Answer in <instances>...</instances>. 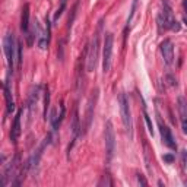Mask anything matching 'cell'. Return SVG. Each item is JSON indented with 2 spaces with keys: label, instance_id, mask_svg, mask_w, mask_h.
<instances>
[{
  "label": "cell",
  "instance_id": "obj_23",
  "mask_svg": "<svg viewBox=\"0 0 187 187\" xmlns=\"http://www.w3.org/2000/svg\"><path fill=\"white\" fill-rule=\"evenodd\" d=\"M170 29H173V31H180V24L177 22V20H174L173 24H171V28Z\"/></svg>",
  "mask_w": 187,
  "mask_h": 187
},
{
  "label": "cell",
  "instance_id": "obj_14",
  "mask_svg": "<svg viewBox=\"0 0 187 187\" xmlns=\"http://www.w3.org/2000/svg\"><path fill=\"white\" fill-rule=\"evenodd\" d=\"M20 117H22V113H18L16 114V117H15V121H13V126H12V130H10V140L16 143L18 139H19L20 136Z\"/></svg>",
  "mask_w": 187,
  "mask_h": 187
},
{
  "label": "cell",
  "instance_id": "obj_21",
  "mask_svg": "<svg viewBox=\"0 0 187 187\" xmlns=\"http://www.w3.org/2000/svg\"><path fill=\"white\" fill-rule=\"evenodd\" d=\"M162 160L165 161V162H170V164H171V162H174V156L171 154H165L162 156Z\"/></svg>",
  "mask_w": 187,
  "mask_h": 187
},
{
  "label": "cell",
  "instance_id": "obj_25",
  "mask_svg": "<svg viewBox=\"0 0 187 187\" xmlns=\"http://www.w3.org/2000/svg\"><path fill=\"white\" fill-rule=\"evenodd\" d=\"M66 3H67V0H60V7H64V9H66Z\"/></svg>",
  "mask_w": 187,
  "mask_h": 187
},
{
  "label": "cell",
  "instance_id": "obj_10",
  "mask_svg": "<svg viewBox=\"0 0 187 187\" xmlns=\"http://www.w3.org/2000/svg\"><path fill=\"white\" fill-rule=\"evenodd\" d=\"M97 98H98V91H95L94 95L89 98V102H88V110H86V119H85V132L89 130L91 127V121H92L94 117V110H95V102H97Z\"/></svg>",
  "mask_w": 187,
  "mask_h": 187
},
{
  "label": "cell",
  "instance_id": "obj_5",
  "mask_svg": "<svg viewBox=\"0 0 187 187\" xmlns=\"http://www.w3.org/2000/svg\"><path fill=\"white\" fill-rule=\"evenodd\" d=\"M19 164H20V156L15 155L13 158L5 165V170H3V186H7L9 181L16 177L18 170H19Z\"/></svg>",
  "mask_w": 187,
  "mask_h": 187
},
{
  "label": "cell",
  "instance_id": "obj_17",
  "mask_svg": "<svg viewBox=\"0 0 187 187\" xmlns=\"http://www.w3.org/2000/svg\"><path fill=\"white\" fill-rule=\"evenodd\" d=\"M98 186H100V187H102V186H107V187L113 186V181L110 180V175H102V178L100 180Z\"/></svg>",
  "mask_w": 187,
  "mask_h": 187
},
{
  "label": "cell",
  "instance_id": "obj_26",
  "mask_svg": "<svg viewBox=\"0 0 187 187\" xmlns=\"http://www.w3.org/2000/svg\"><path fill=\"white\" fill-rule=\"evenodd\" d=\"M183 5H184V9H186V12H187V0H184V3H183Z\"/></svg>",
  "mask_w": 187,
  "mask_h": 187
},
{
  "label": "cell",
  "instance_id": "obj_24",
  "mask_svg": "<svg viewBox=\"0 0 187 187\" xmlns=\"http://www.w3.org/2000/svg\"><path fill=\"white\" fill-rule=\"evenodd\" d=\"M138 183H139V184H142V186H146L148 184V181L145 180V178H143V175H138Z\"/></svg>",
  "mask_w": 187,
  "mask_h": 187
},
{
  "label": "cell",
  "instance_id": "obj_7",
  "mask_svg": "<svg viewBox=\"0 0 187 187\" xmlns=\"http://www.w3.org/2000/svg\"><path fill=\"white\" fill-rule=\"evenodd\" d=\"M162 13L160 15V18H158V22H160V27L164 28V29H170L171 28V24H173L174 20V16H173V9L170 6V3H168L167 0H164L162 2Z\"/></svg>",
  "mask_w": 187,
  "mask_h": 187
},
{
  "label": "cell",
  "instance_id": "obj_16",
  "mask_svg": "<svg viewBox=\"0 0 187 187\" xmlns=\"http://www.w3.org/2000/svg\"><path fill=\"white\" fill-rule=\"evenodd\" d=\"M34 31L37 34H40V25H38V22L35 20V24H34ZM34 37H37V35H34L32 32H28L27 34V40H28V46H32V42H34Z\"/></svg>",
  "mask_w": 187,
  "mask_h": 187
},
{
  "label": "cell",
  "instance_id": "obj_4",
  "mask_svg": "<svg viewBox=\"0 0 187 187\" xmlns=\"http://www.w3.org/2000/svg\"><path fill=\"white\" fill-rule=\"evenodd\" d=\"M113 47H114V37L111 32L105 34L104 46H102V70L107 73L111 67V57H113Z\"/></svg>",
  "mask_w": 187,
  "mask_h": 187
},
{
  "label": "cell",
  "instance_id": "obj_15",
  "mask_svg": "<svg viewBox=\"0 0 187 187\" xmlns=\"http://www.w3.org/2000/svg\"><path fill=\"white\" fill-rule=\"evenodd\" d=\"M20 29L25 34L29 32V5H25L22 9V18H20Z\"/></svg>",
  "mask_w": 187,
  "mask_h": 187
},
{
  "label": "cell",
  "instance_id": "obj_9",
  "mask_svg": "<svg viewBox=\"0 0 187 187\" xmlns=\"http://www.w3.org/2000/svg\"><path fill=\"white\" fill-rule=\"evenodd\" d=\"M161 54H162V59L165 61V64L171 66L174 61V44L171 40H164L161 42Z\"/></svg>",
  "mask_w": 187,
  "mask_h": 187
},
{
  "label": "cell",
  "instance_id": "obj_12",
  "mask_svg": "<svg viewBox=\"0 0 187 187\" xmlns=\"http://www.w3.org/2000/svg\"><path fill=\"white\" fill-rule=\"evenodd\" d=\"M178 113H180V120H181V129L187 134V100L184 97L178 98Z\"/></svg>",
  "mask_w": 187,
  "mask_h": 187
},
{
  "label": "cell",
  "instance_id": "obj_22",
  "mask_svg": "<svg viewBox=\"0 0 187 187\" xmlns=\"http://www.w3.org/2000/svg\"><path fill=\"white\" fill-rule=\"evenodd\" d=\"M167 79H168V83H170L171 86H177V80L174 79V78L171 76V75H168V76H167Z\"/></svg>",
  "mask_w": 187,
  "mask_h": 187
},
{
  "label": "cell",
  "instance_id": "obj_18",
  "mask_svg": "<svg viewBox=\"0 0 187 187\" xmlns=\"http://www.w3.org/2000/svg\"><path fill=\"white\" fill-rule=\"evenodd\" d=\"M143 117H145V121H146V126H148V130H149V133L154 134V127H152V121H151V117L148 116L146 111H143Z\"/></svg>",
  "mask_w": 187,
  "mask_h": 187
},
{
  "label": "cell",
  "instance_id": "obj_13",
  "mask_svg": "<svg viewBox=\"0 0 187 187\" xmlns=\"http://www.w3.org/2000/svg\"><path fill=\"white\" fill-rule=\"evenodd\" d=\"M5 100H6V108H7V114H12L15 110V102H13V97H12V88H10V80L7 76L6 82H5Z\"/></svg>",
  "mask_w": 187,
  "mask_h": 187
},
{
  "label": "cell",
  "instance_id": "obj_8",
  "mask_svg": "<svg viewBox=\"0 0 187 187\" xmlns=\"http://www.w3.org/2000/svg\"><path fill=\"white\" fill-rule=\"evenodd\" d=\"M51 142V136L50 134H47L46 138H44V140H42V143H41L40 146H38V149L35 151L32 154V156H31V160H29V168L31 170H35V168L38 167V164H40V160H41V156H42V154H44V149L47 148V145Z\"/></svg>",
  "mask_w": 187,
  "mask_h": 187
},
{
  "label": "cell",
  "instance_id": "obj_20",
  "mask_svg": "<svg viewBox=\"0 0 187 187\" xmlns=\"http://www.w3.org/2000/svg\"><path fill=\"white\" fill-rule=\"evenodd\" d=\"M138 2H139V0H133V6H132V10H130V15H129L127 24H130L132 19H133V15H134V12H136V7H138Z\"/></svg>",
  "mask_w": 187,
  "mask_h": 187
},
{
  "label": "cell",
  "instance_id": "obj_19",
  "mask_svg": "<svg viewBox=\"0 0 187 187\" xmlns=\"http://www.w3.org/2000/svg\"><path fill=\"white\" fill-rule=\"evenodd\" d=\"M44 116H46V120H47V110H48V104H50V94H48V88L46 89V98H44Z\"/></svg>",
  "mask_w": 187,
  "mask_h": 187
},
{
  "label": "cell",
  "instance_id": "obj_2",
  "mask_svg": "<svg viewBox=\"0 0 187 187\" xmlns=\"http://www.w3.org/2000/svg\"><path fill=\"white\" fill-rule=\"evenodd\" d=\"M3 50L6 54V60L9 67L13 70L15 59H18V42L15 40V35L12 32H7L3 40Z\"/></svg>",
  "mask_w": 187,
  "mask_h": 187
},
{
  "label": "cell",
  "instance_id": "obj_3",
  "mask_svg": "<svg viewBox=\"0 0 187 187\" xmlns=\"http://www.w3.org/2000/svg\"><path fill=\"white\" fill-rule=\"evenodd\" d=\"M101 24L98 27V32L94 35L92 41H91V46L88 48V59H86V67L88 72H94L95 70V66H97V60H98V48H100V31H101Z\"/></svg>",
  "mask_w": 187,
  "mask_h": 187
},
{
  "label": "cell",
  "instance_id": "obj_6",
  "mask_svg": "<svg viewBox=\"0 0 187 187\" xmlns=\"http://www.w3.org/2000/svg\"><path fill=\"white\" fill-rule=\"evenodd\" d=\"M104 140H105V152H107L108 160H111L116 149V134H114L113 123L107 121L105 123V130H104Z\"/></svg>",
  "mask_w": 187,
  "mask_h": 187
},
{
  "label": "cell",
  "instance_id": "obj_11",
  "mask_svg": "<svg viewBox=\"0 0 187 187\" xmlns=\"http://www.w3.org/2000/svg\"><path fill=\"white\" fill-rule=\"evenodd\" d=\"M160 129H161V138H162V142H164L168 148L175 149V148H177V145H175V142H174V138H173L171 130H170L165 124H162V123H161V120H160Z\"/></svg>",
  "mask_w": 187,
  "mask_h": 187
},
{
  "label": "cell",
  "instance_id": "obj_1",
  "mask_svg": "<svg viewBox=\"0 0 187 187\" xmlns=\"http://www.w3.org/2000/svg\"><path fill=\"white\" fill-rule=\"evenodd\" d=\"M119 104H120V114L121 120L124 124V129L129 133V136H133V121H132V110H130V102L127 98L126 94H120L119 95Z\"/></svg>",
  "mask_w": 187,
  "mask_h": 187
}]
</instances>
